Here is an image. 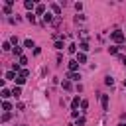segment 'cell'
Masks as SVG:
<instances>
[{
    "mask_svg": "<svg viewBox=\"0 0 126 126\" xmlns=\"http://www.w3.org/2000/svg\"><path fill=\"white\" fill-rule=\"evenodd\" d=\"M124 87H126V79H124Z\"/></svg>",
    "mask_w": 126,
    "mask_h": 126,
    "instance_id": "f546056e",
    "label": "cell"
},
{
    "mask_svg": "<svg viewBox=\"0 0 126 126\" xmlns=\"http://www.w3.org/2000/svg\"><path fill=\"white\" fill-rule=\"evenodd\" d=\"M26 47H33V41L32 39H26Z\"/></svg>",
    "mask_w": 126,
    "mask_h": 126,
    "instance_id": "4316f807",
    "label": "cell"
},
{
    "mask_svg": "<svg viewBox=\"0 0 126 126\" xmlns=\"http://www.w3.org/2000/svg\"><path fill=\"white\" fill-rule=\"evenodd\" d=\"M100 102H102V108H104V110H108V96H106V94H102V96H100Z\"/></svg>",
    "mask_w": 126,
    "mask_h": 126,
    "instance_id": "3957f363",
    "label": "cell"
},
{
    "mask_svg": "<svg viewBox=\"0 0 126 126\" xmlns=\"http://www.w3.org/2000/svg\"><path fill=\"white\" fill-rule=\"evenodd\" d=\"M112 39H114L116 43H122V41H124V33L116 30V32H112Z\"/></svg>",
    "mask_w": 126,
    "mask_h": 126,
    "instance_id": "6da1fadb",
    "label": "cell"
},
{
    "mask_svg": "<svg viewBox=\"0 0 126 126\" xmlns=\"http://www.w3.org/2000/svg\"><path fill=\"white\" fill-rule=\"evenodd\" d=\"M28 22H32V24H35V16H33V14H32V12H30V14H28Z\"/></svg>",
    "mask_w": 126,
    "mask_h": 126,
    "instance_id": "5bb4252c",
    "label": "cell"
},
{
    "mask_svg": "<svg viewBox=\"0 0 126 126\" xmlns=\"http://www.w3.org/2000/svg\"><path fill=\"white\" fill-rule=\"evenodd\" d=\"M83 20H85V16H83V14H79V16L75 18V22H83Z\"/></svg>",
    "mask_w": 126,
    "mask_h": 126,
    "instance_id": "484cf974",
    "label": "cell"
},
{
    "mask_svg": "<svg viewBox=\"0 0 126 126\" xmlns=\"http://www.w3.org/2000/svg\"><path fill=\"white\" fill-rule=\"evenodd\" d=\"M10 94H12V93H10V91H8V89H2V96H4V98H8V96H10Z\"/></svg>",
    "mask_w": 126,
    "mask_h": 126,
    "instance_id": "ac0fdd59",
    "label": "cell"
},
{
    "mask_svg": "<svg viewBox=\"0 0 126 126\" xmlns=\"http://www.w3.org/2000/svg\"><path fill=\"white\" fill-rule=\"evenodd\" d=\"M71 106H73V108H77V106H79V96H77V98H73V102H71Z\"/></svg>",
    "mask_w": 126,
    "mask_h": 126,
    "instance_id": "7402d4cb",
    "label": "cell"
},
{
    "mask_svg": "<svg viewBox=\"0 0 126 126\" xmlns=\"http://www.w3.org/2000/svg\"><path fill=\"white\" fill-rule=\"evenodd\" d=\"M79 47H81V51H89V49H91V47H89V43H87V41H83V43H81V45H79Z\"/></svg>",
    "mask_w": 126,
    "mask_h": 126,
    "instance_id": "9c48e42d",
    "label": "cell"
},
{
    "mask_svg": "<svg viewBox=\"0 0 126 126\" xmlns=\"http://www.w3.org/2000/svg\"><path fill=\"white\" fill-rule=\"evenodd\" d=\"M43 20H45V24H49V22L53 20V16H51V14H45V16H43Z\"/></svg>",
    "mask_w": 126,
    "mask_h": 126,
    "instance_id": "9a60e30c",
    "label": "cell"
},
{
    "mask_svg": "<svg viewBox=\"0 0 126 126\" xmlns=\"http://www.w3.org/2000/svg\"><path fill=\"white\" fill-rule=\"evenodd\" d=\"M118 126H126V124H124V122H120V124H118Z\"/></svg>",
    "mask_w": 126,
    "mask_h": 126,
    "instance_id": "f1b7e54d",
    "label": "cell"
},
{
    "mask_svg": "<svg viewBox=\"0 0 126 126\" xmlns=\"http://www.w3.org/2000/svg\"><path fill=\"white\" fill-rule=\"evenodd\" d=\"M104 83H106V85H110V87H112V85H114V79H112V77H110V75H108V77H106V81H104Z\"/></svg>",
    "mask_w": 126,
    "mask_h": 126,
    "instance_id": "e0dca14e",
    "label": "cell"
},
{
    "mask_svg": "<svg viewBox=\"0 0 126 126\" xmlns=\"http://www.w3.org/2000/svg\"><path fill=\"white\" fill-rule=\"evenodd\" d=\"M2 120L6 122V120H10V112H4V116H2Z\"/></svg>",
    "mask_w": 126,
    "mask_h": 126,
    "instance_id": "83f0119b",
    "label": "cell"
},
{
    "mask_svg": "<svg viewBox=\"0 0 126 126\" xmlns=\"http://www.w3.org/2000/svg\"><path fill=\"white\" fill-rule=\"evenodd\" d=\"M6 79H14L16 81V71H8L6 73Z\"/></svg>",
    "mask_w": 126,
    "mask_h": 126,
    "instance_id": "30bf717a",
    "label": "cell"
},
{
    "mask_svg": "<svg viewBox=\"0 0 126 126\" xmlns=\"http://www.w3.org/2000/svg\"><path fill=\"white\" fill-rule=\"evenodd\" d=\"M83 124H85V118H83V116H81V118H77V126H83Z\"/></svg>",
    "mask_w": 126,
    "mask_h": 126,
    "instance_id": "d4e9b609",
    "label": "cell"
},
{
    "mask_svg": "<svg viewBox=\"0 0 126 126\" xmlns=\"http://www.w3.org/2000/svg\"><path fill=\"white\" fill-rule=\"evenodd\" d=\"M108 51H110L112 55H116V53H118V47H108Z\"/></svg>",
    "mask_w": 126,
    "mask_h": 126,
    "instance_id": "cb8c5ba5",
    "label": "cell"
},
{
    "mask_svg": "<svg viewBox=\"0 0 126 126\" xmlns=\"http://www.w3.org/2000/svg\"><path fill=\"white\" fill-rule=\"evenodd\" d=\"M67 51H69V53H75V51H77V45H73V43H71V45L67 47Z\"/></svg>",
    "mask_w": 126,
    "mask_h": 126,
    "instance_id": "2e32d148",
    "label": "cell"
},
{
    "mask_svg": "<svg viewBox=\"0 0 126 126\" xmlns=\"http://www.w3.org/2000/svg\"><path fill=\"white\" fill-rule=\"evenodd\" d=\"M63 89L65 91H71V81H63Z\"/></svg>",
    "mask_w": 126,
    "mask_h": 126,
    "instance_id": "7c38bea8",
    "label": "cell"
},
{
    "mask_svg": "<svg viewBox=\"0 0 126 126\" xmlns=\"http://www.w3.org/2000/svg\"><path fill=\"white\" fill-rule=\"evenodd\" d=\"M14 53H16V55H20V57H22V47H18V45H16V47H14Z\"/></svg>",
    "mask_w": 126,
    "mask_h": 126,
    "instance_id": "44dd1931",
    "label": "cell"
},
{
    "mask_svg": "<svg viewBox=\"0 0 126 126\" xmlns=\"http://www.w3.org/2000/svg\"><path fill=\"white\" fill-rule=\"evenodd\" d=\"M2 47H4V51H10V49H12V47H10V43H8V41H4V45H2Z\"/></svg>",
    "mask_w": 126,
    "mask_h": 126,
    "instance_id": "603a6c76",
    "label": "cell"
},
{
    "mask_svg": "<svg viewBox=\"0 0 126 126\" xmlns=\"http://www.w3.org/2000/svg\"><path fill=\"white\" fill-rule=\"evenodd\" d=\"M16 83H18V85H24V83H26V77L18 75V77H16Z\"/></svg>",
    "mask_w": 126,
    "mask_h": 126,
    "instance_id": "8fae6325",
    "label": "cell"
},
{
    "mask_svg": "<svg viewBox=\"0 0 126 126\" xmlns=\"http://www.w3.org/2000/svg\"><path fill=\"white\" fill-rule=\"evenodd\" d=\"M81 108L87 110V108H89V100H81Z\"/></svg>",
    "mask_w": 126,
    "mask_h": 126,
    "instance_id": "ffe728a7",
    "label": "cell"
},
{
    "mask_svg": "<svg viewBox=\"0 0 126 126\" xmlns=\"http://www.w3.org/2000/svg\"><path fill=\"white\" fill-rule=\"evenodd\" d=\"M69 79H71V81H79L81 75H79V73H69Z\"/></svg>",
    "mask_w": 126,
    "mask_h": 126,
    "instance_id": "52a82bcc",
    "label": "cell"
},
{
    "mask_svg": "<svg viewBox=\"0 0 126 126\" xmlns=\"http://www.w3.org/2000/svg\"><path fill=\"white\" fill-rule=\"evenodd\" d=\"M35 12H37V14H43V16H45V6H43V4H37V6H35Z\"/></svg>",
    "mask_w": 126,
    "mask_h": 126,
    "instance_id": "277c9868",
    "label": "cell"
},
{
    "mask_svg": "<svg viewBox=\"0 0 126 126\" xmlns=\"http://www.w3.org/2000/svg\"><path fill=\"white\" fill-rule=\"evenodd\" d=\"M12 94H14V96H20V94H22V89H20V87H14V89H12Z\"/></svg>",
    "mask_w": 126,
    "mask_h": 126,
    "instance_id": "ba28073f",
    "label": "cell"
},
{
    "mask_svg": "<svg viewBox=\"0 0 126 126\" xmlns=\"http://www.w3.org/2000/svg\"><path fill=\"white\" fill-rule=\"evenodd\" d=\"M77 61H79V63H85V61H87V55H85V53H79V55H77Z\"/></svg>",
    "mask_w": 126,
    "mask_h": 126,
    "instance_id": "8992f818",
    "label": "cell"
},
{
    "mask_svg": "<svg viewBox=\"0 0 126 126\" xmlns=\"http://www.w3.org/2000/svg\"><path fill=\"white\" fill-rule=\"evenodd\" d=\"M2 108L8 112V110H12V104H10V102H4V104H2Z\"/></svg>",
    "mask_w": 126,
    "mask_h": 126,
    "instance_id": "d6986e66",
    "label": "cell"
},
{
    "mask_svg": "<svg viewBox=\"0 0 126 126\" xmlns=\"http://www.w3.org/2000/svg\"><path fill=\"white\" fill-rule=\"evenodd\" d=\"M24 6H26L28 10H32V8H33V2H30V0H26V2H24Z\"/></svg>",
    "mask_w": 126,
    "mask_h": 126,
    "instance_id": "4fadbf2b",
    "label": "cell"
},
{
    "mask_svg": "<svg viewBox=\"0 0 126 126\" xmlns=\"http://www.w3.org/2000/svg\"><path fill=\"white\" fill-rule=\"evenodd\" d=\"M69 69H71V73H75L79 69V61H69Z\"/></svg>",
    "mask_w": 126,
    "mask_h": 126,
    "instance_id": "7a4b0ae2",
    "label": "cell"
},
{
    "mask_svg": "<svg viewBox=\"0 0 126 126\" xmlns=\"http://www.w3.org/2000/svg\"><path fill=\"white\" fill-rule=\"evenodd\" d=\"M51 10H53L55 14H61V6H59V4H51Z\"/></svg>",
    "mask_w": 126,
    "mask_h": 126,
    "instance_id": "5b68a950",
    "label": "cell"
}]
</instances>
